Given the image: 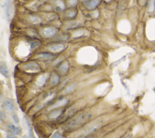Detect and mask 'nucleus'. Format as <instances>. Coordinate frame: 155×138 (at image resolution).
Here are the masks:
<instances>
[{
	"instance_id": "obj_1",
	"label": "nucleus",
	"mask_w": 155,
	"mask_h": 138,
	"mask_svg": "<svg viewBox=\"0 0 155 138\" xmlns=\"http://www.w3.org/2000/svg\"><path fill=\"white\" fill-rule=\"evenodd\" d=\"M91 116L92 115L89 113H84L80 114V115L77 116L76 118H73L68 122V127L73 128L79 126L82 124V123L89 120L91 117Z\"/></svg>"
},
{
	"instance_id": "obj_2",
	"label": "nucleus",
	"mask_w": 155,
	"mask_h": 138,
	"mask_svg": "<svg viewBox=\"0 0 155 138\" xmlns=\"http://www.w3.org/2000/svg\"><path fill=\"white\" fill-rule=\"evenodd\" d=\"M59 31L54 27H47L43 30V35L46 38H52L58 34Z\"/></svg>"
},
{
	"instance_id": "obj_3",
	"label": "nucleus",
	"mask_w": 155,
	"mask_h": 138,
	"mask_svg": "<svg viewBox=\"0 0 155 138\" xmlns=\"http://www.w3.org/2000/svg\"><path fill=\"white\" fill-rule=\"evenodd\" d=\"M102 0H89L84 2V6L90 10H94L100 5Z\"/></svg>"
},
{
	"instance_id": "obj_4",
	"label": "nucleus",
	"mask_w": 155,
	"mask_h": 138,
	"mask_svg": "<svg viewBox=\"0 0 155 138\" xmlns=\"http://www.w3.org/2000/svg\"><path fill=\"white\" fill-rule=\"evenodd\" d=\"M4 13L6 15V17L7 19H8V20H9L11 17V15L12 12L11 0H6L4 4Z\"/></svg>"
},
{
	"instance_id": "obj_5",
	"label": "nucleus",
	"mask_w": 155,
	"mask_h": 138,
	"mask_svg": "<svg viewBox=\"0 0 155 138\" xmlns=\"http://www.w3.org/2000/svg\"><path fill=\"white\" fill-rule=\"evenodd\" d=\"M3 106L6 110L9 112H14L16 110V105L13 101L10 99H7L4 100Z\"/></svg>"
},
{
	"instance_id": "obj_6",
	"label": "nucleus",
	"mask_w": 155,
	"mask_h": 138,
	"mask_svg": "<svg viewBox=\"0 0 155 138\" xmlns=\"http://www.w3.org/2000/svg\"><path fill=\"white\" fill-rule=\"evenodd\" d=\"M23 68L25 70L31 71H38L40 70L39 64L35 62H30L26 64L23 66Z\"/></svg>"
},
{
	"instance_id": "obj_7",
	"label": "nucleus",
	"mask_w": 155,
	"mask_h": 138,
	"mask_svg": "<svg viewBox=\"0 0 155 138\" xmlns=\"http://www.w3.org/2000/svg\"><path fill=\"white\" fill-rule=\"evenodd\" d=\"M66 49V46L62 44H56L51 46L48 47V50L52 52H61Z\"/></svg>"
},
{
	"instance_id": "obj_8",
	"label": "nucleus",
	"mask_w": 155,
	"mask_h": 138,
	"mask_svg": "<svg viewBox=\"0 0 155 138\" xmlns=\"http://www.w3.org/2000/svg\"><path fill=\"white\" fill-rule=\"evenodd\" d=\"M8 129L9 130V132L12 134L15 135H19V134H21V132H22V130H21V127H17V126H16L15 125L12 124V123H11V124H10L8 126Z\"/></svg>"
},
{
	"instance_id": "obj_9",
	"label": "nucleus",
	"mask_w": 155,
	"mask_h": 138,
	"mask_svg": "<svg viewBox=\"0 0 155 138\" xmlns=\"http://www.w3.org/2000/svg\"><path fill=\"white\" fill-rule=\"evenodd\" d=\"M65 14L66 18L69 19H73L77 16L78 11L75 9H69L66 11Z\"/></svg>"
},
{
	"instance_id": "obj_10",
	"label": "nucleus",
	"mask_w": 155,
	"mask_h": 138,
	"mask_svg": "<svg viewBox=\"0 0 155 138\" xmlns=\"http://www.w3.org/2000/svg\"><path fill=\"white\" fill-rule=\"evenodd\" d=\"M0 71L1 74L6 78H9L10 76V73L9 69L7 66V64L6 62H1V66H0Z\"/></svg>"
},
{
	"instance_id": "obj_11",
	"label": "nucleus",
	"mask_w": 155,
	"mask_h": 138,
	"mask_svg": "<svg viewBox=\"0 0 155 138\" xmlns=\"http://www.w3.org/2000/svg\"><path fill=\"white\" fill-rule=\"evenodd\" d=\"M38 58L44 60H51L55 57V55L51 53H41L37 55Z\"/></svg>"
},
{
	"instance_id": "obj_12",
	"label": "nucleus",
	"mask_w": 155,
	"mask_h": 138,
	"mask_svg": "<svg viewBox=\"0 0 155 138\" xmlns=\"http://www.w3.org/2000/svg\"><path fill=\"white\" fill-rule=\"evenodd\" d=\"M68 103V101L66 99H62L60 101H58L57 103H56L55 104L52 105L50 108L51 109H55L56 108H58L60 107H62L63 105H65Z\"/></svg>"
},
{
	"instance_id": "obj_13",
	"label": "nucleus",
	"mask_w": 155,
	"mask_h": 138,
	"mask_svg": "<svg viewBox=\"0 0 155 138\" xmlns=\"http://www.w3.org/2000/svg\"><path fill=\"white\" fill-rule=\"evenodd\" d=\"M55 8L59 12H62L66 9V5L61 0H57L55 2Z\"/></svg>"
},
{
	"instance_id": "obj_14",
	"label": "nucleus",
	"mask_w": 155,
	"mask_h": 138,
	"mask_svg": "<svg viewBox=\"0 0 155 138\" xmlns=\"http://www.w3.org/2000/svg\"><path fill=\"white\" fill-rule=\"evenodd\" d=\"M62 112V110H60V109H58V110H55L53 111L50 114V115H49V118H50L51 119L58 118L61 115Z\"/></svg>"
},
{
	"instance_id": "obj_15",
	"label": "nucleus",
	"mask_w": 155,
	"mask_h": 138,
	"mask_svg": "<svg viewBox=\"0 0 155 138\" xmlns=\"http://www.w3.org/2000/svg\"><path fill=\"white\" fill-rule=\"evenodd\" d=\"M47 76L46 75H43L39 77L38 80L37 81V84L39 86L43 85L47 81Z\"/></svg>"
},
{
	"instance_id": "obj_16",
	"label": "nucleus",
	"mask_w": 155,
	"mask_h": 138,
	"mask_svg": "<svg viewBox=\"0 0 155 138\" xmlns=\"http://www.w3.org/2000/svg\"><path fill=\"white\" fill-rule=\"evenodd\" d=\"M29 21L31 23L33 24H38L41 23V19L37 15H32L29 18Z\"/></svg>"
},
{
	"instance_id": "obj_17",
	"label": "nucleus",
	"mask_w": 155,
	"mask_h": 138,
	"mask_svg": "<svg viewBox=\"0 0 155 138\" xmlns=\"http://www.w3.org/2000/svg\"><path fill=\"white\" fill-rule=\"evenodd\" d=\"M60 69L62 73H67L69 69V64L67 62L63 63L60 67Z\"/></svg>"
},
{
	"instance_id": "obj_18",
	"label": "nucleus",
	"mask_w": 155,
	"mask_h": 138,
	"mask_svg": "<svg viewBox=\"0 0 155 138\" xmlns=\"http://www.w3.org/2000/svg\"><path fill=\"white\" fill-rule=\"evenodd\" d=\"M60 77L58 75H56L53 76V78H52L51 83L53 85H56L60 83Z\"/></svg>"
},
{
	"instance_id": "obj_19",
	"label": "nucleus",
	"mask_w": 155,
	"mask_h": 138,
	"mask_svg": "<svg viewBox=\"0 0 155 138\" xmlns=\"http://www.w3.org/2000/svg\"><path fill=\"white\" fill-rule=\"evenodd\" d=\"M78 1L79 0H67V4L70 7H74L78 4Z\"/></svg>"
},
{
	"instance_id": "obj_20",
	"label": "nucleus",
	"mask_w": 155,
	"mask_h": 138,
	"mask_svg": "<svg viewBox=\"0 0 155 138\" xmlns=\"http://www.w3.org/2000/svg\"><path fill=\"white\" fill-rule=\"evenodd\" d=\"M76 89V86L75 84H71L69 85L66 89L65 90V93H72V92H73Z\"/></svg>"
},
{
	"instance_id": "obj_21",
	"label": "nucleus",
	"mask_w": 155,
	"mask_h": 138,
	"mask_svg": "<svg viewBox=\"0 0 155 138\" xmlns=\"http://www.w3.org/2000/svg\"><path fill=\"white\" fill-rule=\"evenodd\" d=\"M155 10V0H151L149 4V11L154 12Z\"/></svg>"
},
{
	"instance_id": "obj_22",
	"label": "nucleus",
	"mask_w": 155,
	"mask_h": 138,
	"mask_svg": "<svg viewBox=\"0 0 155 138\" xmlns=\"http://www.w3.org/2000/svg\"><path fill=\"white\" fill-rule=\"evenodd\" d=\"M26 121H27V123L28 127H29V132L30 135L33 138H34V136H33V131H32V127H31V125H30V123L29 122V121H28L27 119H26Z\"/></svg>"
},
{
	"instance_id": "obj_23",
	"label": "nucleus",
	"mask_w": 155,
	"mask_h": 138,
	"mask_svg": "<svg viewBox=\"0 0 155 138\" xmlns=\"http://www.w3.org/2000/svg\"><path fill=\"white\" fill-rule=\"evenodd\" d=\"M52 138H64V137H63L62 136V135L60 133H59V132H56L53 135V136L52 137Z\"/></svg>"
},
{
	"instance_id": "obj_24",
	"label": "nucleus",
	"mask_w": 155,
	"mask_h": 138,
	"mask_svg": "<svg viewBox=\"0 0 155 138\" xmlns=\"http://www.w3.org/2000/svg\"><path fill=\"white\" fill-rule=\"evenodd\" d=\"M13 119L14 122H15L17 123V124H18V123L19 122V119L18 116L17 114H13Z\"/></svg>"
},
{
	"instance_id": "obj_25",
	"label": "nucleus",
	"mask_w": 155,
	"mask_h": 138,
	"mask_svg": "<svg viewBox=\"0 0 155 138\" xmlns=\"http://www.w3.org/2000/svg\"><path fill=\"white\" fill-rule=\"evenodd\" d=\"M6 119V114L3 113V112H1V120L2 121H5Z\"/></svg>"
},
{
	"instance_id": "obj_26",
	"label": "nucleus",
	"mask_w": 155,
	"mask_h": 138,
	"mask_svg": "<svg viewBox=\"0 0 155 138\" xmlns=\"http://www.w3.org/2000/svg\"><path fill=\"white\" fill-rule=\"evenodd\" d=\"M6 138H18L15 135H8L7 136Z\"/></svg>"
},
{
	"instance_id": "obj_27",
	"label": "nucleus",
	"mask_w": 155,
	"mask_h": 138,
	"mask_svg": "<svg viewBox=\"0 0 155 138\" xmlns=\"http://www.w3.org/2000/svg\"><path fill=\"white\" fill-rule=\"evenodd\" d=\"M105 1H107V2H110V1H111V0H105Z\"/></svg>"
},
{
	"instance_id": "obj_28",
	"label": "nucleus",
	"mask_w": 155,
	"mask_h": 138,
	"mask_svg": "<svg viewBox=\"0 0 155 138\" xmlns=\"http://www.w3.org/2000/svg\"><path fill=\"white\" fill-rule=\"evenodd\" d=\"M23 138H30V137H27V136H25V137H24Z\"/></svg>"
}]
</instances>
